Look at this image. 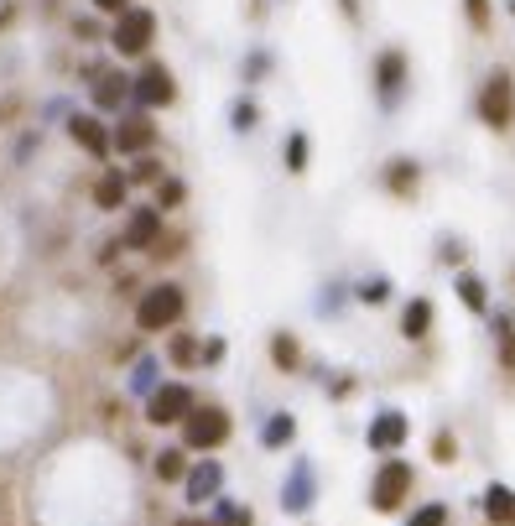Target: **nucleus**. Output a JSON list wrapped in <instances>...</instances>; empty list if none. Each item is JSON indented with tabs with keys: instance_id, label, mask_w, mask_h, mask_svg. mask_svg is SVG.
Listing matches in <instances>:
<instances>
[{
	"instance_id": "nucleus-29",
	"label": "nucleus",
	"mask_w": 515,
	"mask_h": 526,
	"mask_svg": "<svg viewBox=\"0 0 515 526\" xmlns=\"http://www.w3.org/2000/svg\"><path fill=\"white\" fill-rule=\"evenodd\" d=\"M172 360H193V339H172Z\"/></svg>"
},
{
	"instance_id": "nucleus-25",
	"label": "nucleus",
	"mask_w": 515,
	"mask_h": 526,
	"mask_svg": "<svg viewBox=\"0 0 515 526\" xmlns=\"http://www.w3.org/2000/svg\"><path fill=\"white\" fill-rule=\"evenodd\" d=\"M152 375H156V365H152V360H141V371H136V380H130V386H136V391H156Z\"/></svg>"
},
{
	"instance_id": "nucleus-9",
	"label": "nucleus",
	"mask_w": 515,
	"mask_h": 526,
	"mask_svg": "<svg viewBox=\"0 0 515 526\" xmlns=\"http://www.w3.org/2000/svg\"><path fill=\"white\" fill-rule=\"evenodd\" d=\"M401 438H406V417H395V412H380L370 422V448H395Z\"/></svg>"
},
{
	"instance_id": "nucleus-35",
	"label": "nucleus",
	"mask_w": 515,
	"mask_h": 526,
	"mask_svg": "<svg viewBox=\"0 0 515 526\" xmlns=\"http://www.w3.org/2000/svg\"><path fill=\"white\" fill-rule=\"evenodd\" d=\"M511 11H515V0H511Z\"/></svg>"
},
{
	"instance_id": "nucleus-4",
	"label": "nucleus",
	"mask_w": 515,
	"mask_h": 526,
	"mask_svg": "<svg viewBox=\"0 0 515 526\" xmlns=\"http://www.w3.org/2000/svg\"><path fill=\"white\" fill-rule=\"evenodd\" d=\"M229 438V417L224 412H187L182 417V443L187 448H219Z\"/></svg>"
},
{
	"instance_id": "nucleus-31",
	"label": "nucleus",
	"mask_w": 515,
	"mask_h": 526,
	"mask_svg": "<svg viewBox=\"0 0 515 526\" xmlns=\"http://www.w3.org/2000/svg\"><path fill=\"white\" fill-rule=\"evenodd\" d=\"M182 198V183H162V204H178Z\"/></svg>"
},
{
	"instance_id": "nucleus-23",
	"label": "nucleus",
	"mask_w": 515,
	"mask_h": 526,
	"mask_svg": "<svg viewBox=\"0 0 515 526\" xmlns=\"http://www.w3.org/2000/svg\"><path fill=\"white\" fill-rule=\"evenodd\" d=\"M443 522H448V511H443V505H422L406 526H443Z\"/></svg>"
},
{
	"instance_id": "nucleus-6",
	"label": "nucleus",
	"mask_w": 515,
	"mask_h": 526,
	"mask_svg": "<svg viewBox=\"0 0 515 526\" xmlns=\"http://www.w3.org/2000/svg\"><path fill=\"white\" fill-rule=\"evenodd\" d=\"M187 412H193V391L187 386H156L152 391V422L167 428V422H182Z\"/></svg>"
},
{
	"instance_id": "nucleus-14",
	"label": "nucleus",
	"mask_w": 515,
	"mask_h": 526,
	"mask_svg": "<svg viewBox=\"0 0 515 526\" xmlns=\"http://www.w3.org/2000/svg\"><path fill=\"white\" fill-rule=\"evenodd\" d=\"M307 500H312V474H307V464H297V469H292V480H287V496H281V505L297 516Z\"/></svg>"
},
{
	"instance_id": "nucleus-34",
	"label": "nucleus",
	"mask_w": 515,
	"mask_h": 526,
	"mask_svg": "<svg viewBox=\"0 0 515 526\" xmlns=\"http://www.w3.org/2000/svg\"><path fill=\"white\" fill-rule=\"evenodd\" d=\"M338 5H344V11H349V16H354V0H338Z\"/></svg>"
},
{
	"instance_id": "nucleus-18",
	"label": "nucleus",
	"mask_w": 515,
	"mask_h": 526,
	"mask_svg": "<svg viewBox=\"0 0 515 526\" xmlns=\"http://www.w3.org/2000/svg\"><path fill=\"white\" fill-rule=\"evenodd\" d=\"M120 99H125V79H115V73H104V79L94 84V104H99V110H115Z\"/></svg>"
},
{
	"instance_id": "nucleus-15",
	"label": "nucleus",
	"mask_w": 515,
	"mask_h": 526,
	"mask_svg": "<svg viewBox=\"0 0 515 526\" xmlns=\"http://www.w3.org/2000/svg\"><path fill=\"white\" fill-rule=\"evenodd\" d=\"M152 121H125L120 130H115V146H120V152H146V146H152Z\"/></svg>"
},
{
	"instance_id": "nucleus-27",
	"label": "nucleus",
	"mask_w": 515,
	"mask_h": 526,
	"mask_svg": "<svg viewBox=\"0 0 515 526\" xmlns=\"http://www.w3.org/2000/svg\"><path fill=\"white\" fill-rule=\"evenodd\" d=\"M276 360H281V365H297V344H292V339H276Z\"/></svg>"
},
{
	"instance_id": "nucleus-28",
	"label": "nucleus",
	"mask_w": 515,
	"mask_h": 526,
	"mask_svg": "<svg viewBox=\"0 0 515 526\" xmlns=\"http://www.w3.org/2000/svg\"><path fill=\"white\" fill-rule=\"evenodd\" d=\"M469 5V16H474V27H485L489 21V0H463Z\"/></svg>"
},
{
	"instance_id": "nucleus-12",
	"label": "nucleus",
	"mask_w": 515,
	"mask_h": 526,
	"mask_svg": "<svg viewBox=\"0 0 515 526\" xmlns=\"http://www.w3.org/2000/svg\"><path fill=\"white\" fill-rule=\"evenodd\" d=\"M427 329H432V303H427V297L406 303V313H401V334H406V339H427Z\"/></svg>"
},
{
	"instance_id": "nucleus-8",
	"label": "nucleus",
	"mask_w": 515,
	"mask_h": 526,
	"mask_svg": "<svg viewBox=\"0 0 515 526\" xmlns=\"http://www.w3.org/2000/svg\"><path fill=\"white\" fill-rule=\"evenodd\" d=\"M68 130H73V141H79L84 152H94V156L110 152V136H104V125L94 121V115H73V121H68Z\"/></svg>"
},
{
	"instance_id": "nucleus-19",
	"label": "nucleus",
	"mask_w": 515,
	"mask_h": 526,
	"mask_svg": "<svg viewBox=\"0 0 515 526\" xmlns=\"http://www.w3.org/2000/svg\"><path fill=\"white\" fill-rule=\"evenodd\" d=\"M287 438H292V417H287V412H281V417H271V422L261 428V443H266V448H281Z\"/></svg>"
},
{
	"instance_id": "nucleus-16",
	"label": "nucleus",
	"mask_w": 515,
	"mask_h": 526,
	"mask_svg": "<svg viewBox=\"0 0 515 526\" xmlns=\"http://www.w3.org/2000/svg\"><path fill=\"white\" fill-rule=\"evenodd\" d=\"M156 230H162V214H156V209H141V214L130 219V230H125V246H152Z\"/></svg>"
},
{
	"instance_id": "nucleus-20",
	"label": "nucleus",
	"mask_w": 515,
	"mask_h": 526,
	"mask_svg": "<svg viewBox=\"0 0 515 526\" xmlns=\"http://www.w3.org/2000/svg\"><path fill=\"white\" fill-rule=\"evenodd\" d=\"M458 297H463V308H485V281L479 277H458Z\"/></svg>"
},
{
	"instance_id": "nucleus-10",
	"label": "nucleus",
	"mask_w": 515,
	"mask_h": 526,
	"mask_svg": "<svg viewBox=\"0 0 515 526\" xmlns=\"http://www.w3.org/2000/svg\"><path fill=\"white\" fill-rule=\"evenodd\" d=\"M375 73H380V99H395V94H401V79H406V58H401V53H380Z\"/></svg>"
},
{
	"instance_id": "nucleus-17",
	"label": "nucleus",
	"mask_w": 515,
	"mask_h": 526,
	"mask_svg": "<svg viewBox=\"0 0 515 526\" xmlns=\"http://www.w3.org/2000/svg\"><path fill=\"white\" fill-rule=\"evenodd\" d=\"M94 198H99V209H120L125 204V178L120 172H104L99 188H94Z\"/></svg>"
},
{
	"instance_id": "nucleus-2",
	"label": "nucleus",
	"mask_w": 515,
	"mask_h": 526,
	"mask_svg": "<svg viewBox=\"0 0 515 526\" xmlns=\"http://www.w3.org/2000/svg\"><path fill=\"white\" fill-rule=\"evenodd\" d=\"M152 37H156V16H152V11L125 5L120 21H115V53L136 58V53H146V42H152Z\"/></svg>"
},
{
	"instance_id": "nucleus-5",
	"label": "nucleus",
	"mask_w": 515,
	"mask_h": 526,
	"mask_svg": "<svg viewBox=\"0 0 515 526\" xmlns=\"http://www.w3.org/2000/svg\"><path fill=\"white\" fill-rule=\"evenodd\" d=\"M406 490H411V469L401 464V459H391V464L375 474V496H370V505H375V511H391Z\"/></svg>"
},
{
	"instance_id": "nucleus-11",
	"label": "nucleus",
	"mask_w": 515,
	"mask_h": 526,
	"mask_svg": "<svg viewBox=\"0 0 515 526\" xmlns=\"http://www.w3.org/2000/svg\"><path fill=\"white\" fill-rule=\"evenodd\" d=\"M485 511H489V522H500V526H515V490H511V485H489V496H485Z\"/></svg>"
},
{
	"instance_id": "nucleus-24",
	"label": "nucleus",
	"mask_w": 515,
	"mask_h": 526,
	"mask_svg": "<svg viewBox=\"0 0 515 526\" xmlns=\"http://www.w3.org/2000/svg\"><path fill=\"white\" fill-rule=\"evenodd\" d=\"M411 178H417V172H411V162H395V172H386V183H395L401 193L411 188Z\"/></svg>"
},
{
	"instance_id": "nucleus-3",
	"label": "nucleus",
	"mask_w": 515,
	"mask_h": 526,
	"mask_svg": "<svg viewBox=\"0 0 515 526\" xmlns=\"http://www.w3.org/2000/svg\"><path fill=\"white\" fill-rule=\"evenodd\" d=\"M479 115H485V125H494V130H505V125L515 121V84L511 73H494L485 84V94H479Z\"/></svg>"
},
{
	"instance_id": "nucleus-32",
	"label": "nucleus",
	"mask_w": 515,
	"mask_h": 526,
	"mask_svg": "<svg viewBox=\"0 0 515 526\" xmlns=\"http://www.w3.org/2000/svg\"><path fill=\"white\" fill-rule=\"evenodd\" d=\"M94 5H99V11H115V16L125 11V0H94Z\"/></svg>"
},
{
	"instance_id": "nucleus-33",
	"label": "nucleus",
	"mask_w": 515,
	"mask_h": 526,
	"mask_svg": "<svg viewBox=\"0 0 515 526\" xmlns=\"http://www.w3.org/2000/svg\"><path fill=\"white\" fill-rule=\"evenodd\" d=\"M178 526H219V522H178Z\"/></svg>"
},
{
	"instance_id": "nucleus-26",
	"label": "nucleus",
	"mask_w": 515,
	"mask_h": 526,
	"mask_svg": "<svg viewBox=\"0 0 515 526\" xmlns=\"http://www.w3.org/2000/svg\"><path fill=\"white\" fill-rule=\"evenodd\" d=\"M219 526H250V516L235 511V505H219Z\"/></svg>"
},
{
	"instance_id": "nucleus-1",
	"label": "nucleus",
	"mask_w": 515,
	"mask_h": 526,
	"mask_svg": "<svg viewBox=\"0 0 515 526\" xmlns=\"http://www.w3.org/2000/svg\"><path fill=\"white\" fill-rule=\"evenodd\" d=\"M182 318V287L178 281H162V287H152V292H146V297H141V308H136V323H141V329H172V323H178Z\"/></svg>"
},
{
	"instance_id": "nucleus-22",
	"label": "nucleus",
	"mask_w": 515,
	"mask_h": 526,
	"mask_svg": "<svg viewBox=\"0 0 515 526\" xmlns=\"http://www.w3.org/2000/svg\"><path fill=\"white\" fill-rule=\"evenodd\" d=\"M156 474H162V480H182V448H167V454L156 459Z\"/></svg>"
},
{
	"instance_id": "nucleus-7",
	"label": "nucleus",
	"mask_w": 515,
	"mask_h": 526,
	"mask_svg": "<svg viewBox=\"0 0 515 526\" xmlns=\"http://www.w3.org/2000/svg\"><path fill=\"white\" fill-rule=\"evenodd\" d=\"M130 94H136L141 104H172V99H178V89H172V73H167L162 63L141 68V79L130 84Z\"/></svg>"
},
{
	"instance_id": "nucleus-30",
	"label": "nucleus",
	"mask_w": 515,
	"mask_h": 526,
	"mask_svg": "<svg viewBox=\"0 0 515 526\" xmlns=\"http://www.w3.org/2000/svg\"><path fill=\"white\" fill-rule=\"evenodd\" d=\"M130 178H136V183H152V178H156V162H141V167H136Z\"/></svg>"
},
{
	"instance_id": "nucleus-21",
	"label": "nucleus",
	"mask_w": 515,
	"mask_h": 526,
	"mask_svg": "<svg viewBox=\"0 0 515 526\" xmlns=\"http://www.w3.org/2000/svg\"><path fill=\"white\" fill-rule=\"evenodd\" d=\"M287 167H292V172H307V136H292V141H287Z\"/></svg>"
},
{
	"instance_id": "nucleus-13",
	"label": "nucleus",
	"mask_w": 515,
	"mask_h": 526,
	"mask_svg": "<svg viewBox=\"0 0 515 526\" xmlns=\"http://www.w3.org/2000/svg\"><path fill=\"white\" fill-rule=\"evenodd\" d=\"M219 485H224V469L219 464H198L193 474H187V500H209Z\"/></svg>"
}]
</instances>
